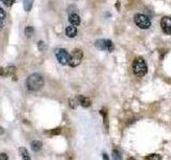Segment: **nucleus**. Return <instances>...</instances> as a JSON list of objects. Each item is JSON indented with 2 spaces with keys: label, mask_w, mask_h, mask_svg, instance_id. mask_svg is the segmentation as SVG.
I'll return each mask as SVG.
<instances>
[{
  "label": "nucleus",
  "mask_w": 171,
  "mask_h": 160,
  "mask_svg": "<svg viewBox=\"0 0 171 160\" xmlns=\"http://www.w3.org/2000/svg\"><path fill=\"white\" fill-rule=\"evenodd\" d=\"M44 84V79L42 77V75L34 73L31 74L27 79V88L30 91H39V90L43 86Z\"/></svg>",
  "instance_id": "f257e3e1"
},
{
  "label": "nucleus",
  "mask_w": 171,
  "mask_h": 160,
  "mask_svg": "<svg viewBox=\"0 0 171 160\" xmlns=\"http://www.w3.org/2000/svg\"><path fill=\"white\" fill-rule=\"evenodd\" d=\"M133 72L138 77H142L148 73V65H146L144 59L141 57L135 59L134 63H133Z\"/></svg>",
  "instance_id": "f03ea898"
},
{
  "label": "nucleus",
  "mask_w": 171,
  "mask_h": 160,
  "mask_svg": "<svg viewBox=\"0 0 171 160\" xmlns=\"http://www.w3.org/2000/svg\"><path fill=\"white\" fill-rule=\"evenodd\" d=\"M134 22L136 24L137 27L140 29H149L151 27V19L144 14L141 13H137L134 16Z\"/></svg>",
  "instance_id": "7ed1b4c3"
},
{
  "label": "nucleus",
  "mask_w": 171,
  "mask_h": 160,
  "mask_svg": "<svg viewBox=\"0 0 171 160\" xmlns=\"http://www.w3.org/2000/svg\"><path fill=\"white\" fill-rule=\"evenodd\" d=\"M82 57H84V53L82 50L79 49V48H75L73 50L72 55H70V60H68V64L71 66V67H76L80 64L81 61H82Z\"/></svg>",
  "instance_id": "20e7f679"
},
{
  "label": "nucleus",
  "mask_w": 171,
  "mask_h": 160,
  "mask_svg": "<svg viewBox=\"0 0 171 160\" xmlns=\"http://www.w3.org/2000/svg\"><path fill=\"white\" fill-rule=\"evenodd\" d=\"M95 47H96L97 49L100 50H106V51H109V53H111L115 49V46H113V43H112L110 40H97L95 42Z\"/></svg>",
  "instance_id": "39448f33"
},
{
  "label": "nucleus",
  "mask_w": 171,
  "mask_h": 160,
  "mask_svg": "<svg viewBox=\"0 0 171 160\" xmlns=\"http://www.w3.org/2000/svg\"><path fill=\"white\" fill-rule=\"evenodd\" d=\"M55 55H56L57 60L59 61L60 64L65 65L68 63V60H70V53H68V50L64 49V48H58V49L55 50Z\"/></svg>",
  "instance_id": "423d86ee"
},
{
  "label": "nucleus",
  "mask_w": 171,
  "mask_h": 160,
  "mask_svg": "<svg viewBox=\"0 0 171 160\" xmlns=\"http://www.w3.org/2000/svg\"><path fill=\"white\" fill-rule=\"evenodd\" d=\"M160 28L166 34H171V17H164L160 20Z\"/></svg>",
  "instance_id": "0eeeda50"
},
{
  "label": "nucleus",
  "mask_w": 171,
  "mask_h": 160,
  "mask_svg": "<svg viewBox=\"0 0 171 160\" xmlns=\"http://www.w3.org/2000/svg\"><path fill=\"white\" fill-rule=\"evenodd\" d=\"M68 22H70V24H71L72 26H78L79 24H80V17H79V15L78 14H76V13H71L70 14V16H68Z\"/></svg>",
  "instance_id": "6e6552de"
},
{
  "label": "nucleus",
  "mask_w": 171,
  "mask_h": 160,
  "mask_svg": "<svg viewBox=\"0 0 171 160\" xmlns=\"http://www.w3.org/2000/svg\"><path fill=\"white\" fill-rule=\"evenodd\" d=\"M65 34L68 37H75L77 35V29L75 26H68L65 29Z\"/></svg>",
  "instance_id": "1a4fd4ad"
},
{
  "label": "nucleus",
  "mask_w": 171,
  "mask_h": 160,
  "mask_svg": "<svg viewBox=\"0 0 171 160\" xmlns=\"http://www.w3.org/2000/svg\"><path fill=\"white\" fill-rule=\"evenodd\" d=\"M78 102H79V104H80V105L82 106V107H84V108L90 107V105H91L90 98L84 97V96H79V97H78Z\"/></svg>",
  "instance_id": "9d476101"
},
{
  "label": "nucleus",
  "mask_w": 171,
  "mask_h": 160,
  "mask_svg": "<svg viewBox=\"0 0 171 160\" xmlns=\"http://www.w3.org/2000/svg\"><path fill=\"white\" fill-rule=\"evenodd\" d=\"M32 4H33V0H24V9L26 12L31 11Z\"/></svg>",
  "instance_id": "9b49d317"
},
{
  "label": "nucleus",
  "mask_w": 171,
  "mask_h": 160,
  "mask_svg": "<svg viewBox=\"0 0 171 160\" xmlns=\"http://www.w3.org/2000/svg\"><path fill=\"white\" fill-rule=\"evenodd\" d=\"M31 148L32 151L39 152L42 148V143L40 141H32L31 142Z\"/></svg>",
  "instance_id": "f8f14e48"
},
{
  "label": "nucleus",
  "mask_w": 171,
  "mask_h": 160,
  "mask_svg": "<svg viewBox=\"0 0 171 160\" xmlns=\"http://www.w3.org/2000/svg\"><path fill=\"white\" fill-rule=\"evenodd\" d=\"M15 73V66L13 65H10L6 68H4V76H11Z\"/></svg>",
  "instance_id": "ddd939ff"
},
{
  "label": "nucleus",
  "mask_w": 171,
  "mask_h": 160,
  "mask_svg": "<svg viewBox=\"0 0 171 160\" xmlns=\"http://www.w3.org/2000/svg\"><path fill=\"white\" fill-rule=\"evenodd\" d=\"M144 160H163L162 156L158 154H151L149 156H146Z\"/></svg>",
  "instance_id": "4468645a"
},
{
  "label": "nucleus",
  "mask_w": 171,
  "mask_h": 160,
  "mask_svg": "<svg viewBox=\"0 0 171 160\" xmlns=\"http://www.w3.org/2000/svg\"><path fill=\"white\" fill-rule=\"evenodd\" d=\"M33 33H34V29L32 27L28 26V27L25 28V34L27 37H31L33 35Z\"/></svg>",
  "instance_id": "2eb2a0df"
},
{
  "label": "nucleus",
  "mask_w": 171,
  "mask_h": 160,
  "mask_svg": "<svg viewBox=\"0 0 171 160\" xmlns=\"http://www.w3.org/2000/svg\"><path fill=\"white\" fill-rule=\"evenodd\" d=\"M18 152H19V154H20V156H22L23 158L29 157V153H28V151H27L25 147H19L18 148Z\"/></svg>",
  "instance_id": "dca6fc26"
},
{
  "label": "nucleus",
  "mask_w": 171,
  "mask_h": 160,
  "mask_svg": "<svg viewBox=\"0 0 171 160\" xmlns=\"http://www.w3.org/2000/svg\"><path fill=\"white\" fill-rule=\"evenodd\" d=\"M37 48L40 49V51H44V50H45L46 46H45V43H44L43 41H40V42L37 43Z\"/></svg>",
  "instance_id": "f3484780"
},
{
  "label": "nucleus",
  "mask_w": 171,
  "mask_h": 160,
  "mask_svg": "<svg viewBox=\"0 0 171 160\" xmlns=\"http://www.w3.org/2000/svg\"><path fill=\"white\" fill-rule=\"evenodd\" d=\"M77 102H78V98L70 99V107H71V108H76V106H77Z\"/></svg>",
  "instance_id": "a211bd4d"
},
{
  "label": "nucleus",
  "mask_w": 171,
  "mask_h": 160,
  "mask_svg": "<svg viewBox=\"0 0 171 160\" xmlns=\"http://www.w3.org/2000/svg\"><path fill=\"white\" fill-rule=\"evenodd\" d=\"M6 12H4V10L0 6V20L1 22H3L4 19H6Z\"/></svg>",
  "instance_id": "6ab92c4d"
},
{
  "label": "nucleus",
  "mask_w": 171,
  "mask_h": 160,
  "mask_svg": "<svg viewBox=\"0 0 171 160\" xmlns=\"http://www.w3.org/2000/svg\"><path fill=\"white\" fill-rule=\"evenodd\" d=\"M3 2V4H6V6H12L13 3L15 2V0H1Z\"/></svg>",
  "instance_id": "aec40b11"
},
{
  "label": "nucleus",
  "mask_w": 171,
  "mask_h": 160,
  "mask_svg": "<svg viewBox=\"0 0 171 160\" xmlns=\"http://www.w3.org/2000/svg\"><path fill=\"white\" fill-rule=\"evenodd\" d=\"M112 156H113V159L115 160H121V156H120V154H119V152L118 151H113V155H112Z\"/></svg>",
  "instance_id": "412c9836"
},
{
  "label": "nucleus",
  "mask_w": 171,
  "mask_h": 160,
  "mask_svg": "<svg viewBox=\"0 0 171 160\" xmlns=\"http://www.w3.org/2000/svg\"><path fill=\"white\" fill-rule=\"evenodd\" d=\"M61 133V129L60 128H56V129L51 130V131H49V133L51 135H59V133Z\"/></svg>",
  "instance_id": "4be33fe9"
},
{
  "label": "nucleus",
  "mask_w": 171,
  "mask_h": 160,
  "mask_svg": "<svg viewBox=\"0 0 171 160\" xmlns=\"http://www.w3.org/2000/svg\"><path fill=\"white\" fill-rule=\"evenodd\" d=\"M0 160H9V157L6 153H1L0 154Z\"/></svg>",
  "instance_id": "5701e85b"
},
{
  "label": "nucleus",
  "mask_w": 171,
  "mask_h": 160,
  "mask_svg": "<svg viewBox=\"0 0 171 160\" xmlns=\"http://www.w3.org/2000/svg\"><path fill=\"white\" fill-rule=\"evenodd\" d=\"M0 76H4V68L0 67Z\"/></svg>",
  "instance_id": "b1692460"
},
{
  "label": "nucleus",
  "mask_w": 171,
  "mask_h": 160,
  "mask_svg": "<svg viewBox=\"0 0 171 160\" xmlns=\"http://www.w3.org/2000/svg\"><path fill=\"white\" fill-rule=\"evenodd\" d=\"M3 133H4V129H3L2 127H0V135H3Z\"/></svg>",
  "instance_id": "393cba45"
},
{
  "label": "nucleus",
  "mask_w": 171,
  "mask_h": 160,
  "mask_svg": "<svg viewBox=\"0 0 171 160\" xmlns=\"http://www.w3.org/2000/svg\"><path fill=\"white\" fill-rule=\"evenodd\" d=\"M103 157H104V160H109L108 156H107V154H104L103 155Z\"/></svg>",
  "instance_id": "a878e982"
},
{
  "label": "nucleus",
  "mask_w": 171,
  "mask_h": 160,
  "mask_svg": "<svg viewBox=\"0 0 171 160\" xmlns=\"http://www.w3.org/2000/svg\"><path fill=\"white\" fill-rule=\"evenodd\" d=\"M2 26H3V22H1V20H0V30L2 29Z\"/></svg>",
  "instance_id": "bb28decb"
},
{
  "label": "nucleus",
  "mask_w": 171,
  "mask_h": 160,
  "mask_svg": "<svg viewBox=\"0 0 171 160\" xmlns=\"http://www.w3.org/2000/svg\"><path fill=\"white\" fill-rule=\"evenodd\" d=\"M128 160H136L135 158H128Z\"/></svg>",
  "instance_id": "cd10ccee"
}]
</instances>
